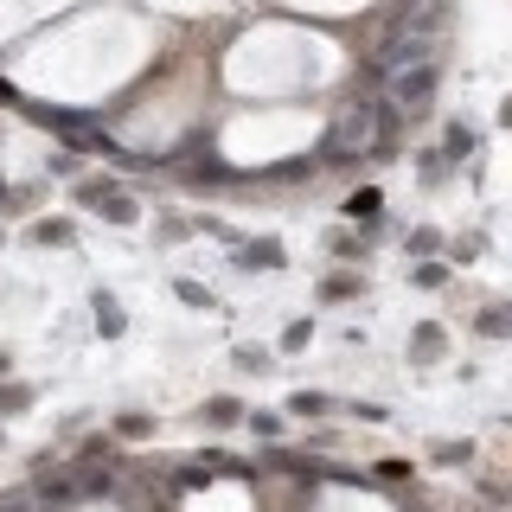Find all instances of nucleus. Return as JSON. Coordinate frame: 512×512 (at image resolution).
<instances>
[{
  "label": "nucleus",
  "mask_w": 512,
  "mask_h": 512,
  "mask_svg": "<svg viewBox=\"0 0 512 512\" xmlns=\"http://www.w3.org/2000/svg\"><path fill=\"white\" fill-rule=\"evenodd\" d=\"M0 372H7V352H0Z\"/></svg>",
  "instance_id": "15"
},
{
  "label": "nucleus",
  "mask_w": 512,
  "mask_h": 512,
  "mask_svg": "<svg viewBox=\"0 0 512 512\" xmlns=\"http://www.w3.org/2000/svg\"><path fill=\"white\" fill-rule=\"evenodd\" d=\"M352 288H359V282H346V276H333L327 288H320V295H327V301H346V295H352Z\"/></svg>",
  "instance_id": "14"
},
{
  "label": "nucleus",
  "mask_w": 512,
  "mask_h": 512,
  "mask_svg": "<svg viewBox=\"0 0 512 512\" xmlns=\"http://www.w3.org/2000/svg\"><path fill=\"white\" fill-rule=\"evenodd\" d=\"M26 404H32L26 384H7V391H0V410H26Z\"/></svg>",
  "instance_id": "11"
},
{
  "label": "nucleus",
  "mask_w": 512,
  "mask_h": 512,
  "mask_svg": "<svg viewBox=\"0 0 512 512\" xmlns=\"http://www.w3.org/2000/svg\"><path fill=\"white\" fill-rule=\"evenodd\" d=\"M205 416H212V423H237V404H231V397H212Z\"/></svg>",
  "instance_id": "12"
},
{
  "label": "nucleus",
  "mask_w": 512,
  "mask_h": 512,
  "mask_svg": "<svg viewBox=\"0 0 512 512\" xmlns=\"http://www.w3.org/2000/svg\"><path fill=\"white\" fill-rule=\"evenodd\" d=\"M436 77H442V64H436V58L391 71V103H404V109H429V96H436Z\"/></svg>",
  "instance_id": "1"
},
{
  "label": "nucleus",
  "mask_w": 512,
  "mask_h": 512,
  "mask_svg": "<svg viewBox=\"0 0 512 512\" xmlns=\"http://www.w3.org/2000/svg\"><path fill=\"white\" fill-rule=\"evenodd\" d=\"M308 340H314V327H308V320H295V327L282 333V352H301V346H308Z\"/></svg>",
  "instance_id": "10"
},
{
  "label": "nucleus",
  "mask_w": 512,
  "mask_h": 512,
  "mask_svg": "<svg viewBox=\"0 0 512 512\" xmlns=\"http://www.w3.org/2000/svg\"><path fill=\"white\" fill-rule=\"evenodd\" d=\"M333 141H340V148H352V141H359V148H365V141H372V109H352Z\"/></svg>",
  "instance_id": "4"
},
{
  "label": "nucleus",
  "mask_w": 512,
  "mask_h": 512,
  "mask_svg": "<svg viewBox=\"0 0 512 512\" xmlns=\"http://www.w3.org/2000/svg\"><path fill=\"white\" fill-rule=\"evenodd\" d=\"M288 410H301V416H320V410H327V397H320V391H295V397H288Z\"/></svg>",
  "instance_id": "8"
},
{
  "label": "nucleus",
  "mask_w": 512,
  "mask_h": 512,
  "mask_svg": "<svg viewBox=\"0 0 512 512\" xmlns=\"http://www.w3.org/2000/svg\"><path fill=\"white\" fill-rule=\"evenodd\" d=\"M180 301H192V308H212V295H205L199 282H180Z\"/></svg>",
  "instance_id": "13"
},
{
  "label": "nucleus",
  "mask_w": 512,
  "mask_h": 512,
  "mask_svg": "<svg viewBox=\"0 0 512 512\" xmlns=\"http://www.w3.org/2000/svg\"><path fill=\"white\" fill-rule=\"evenodd\" d=\"M461 154H474V128H448V160H461Z\"/></svg>",
  "instance_id": "9"
},
{
  "label": "nucleus",
  "mask_w": 512,
  "mask_h": 512,
  "mask_svg": "<svg viewBox=\"0 0 512 512\" xmlns=\"http://www.w3.org/2000/svg\"><path fill=\"white\" fill-rule=\"evenodd\" d=\"M423 58H436V45H429V32H397L391 45H384V71H404V64H423Z\"/></svg>",
  "instance_id": "2"
},
{
  "label": "nucleus",
  "mask_w": 512,
  "mask_h": 512,
  "mask_svg": "<svg viewBox=\"0 0 512 512\" xmlns=\"http://www.w3.org/2000/svg\"><path fill=\"white\" fill-rule=\"evenodd\" d=\"M378 205H384V199L365 186V192H352V199H346V212H352V218H378Z\"/></svg>",
  "instance_id": "6"
},
{
  "label": "nucleus",
  "mask_w": 512,
  "mask_h": 512,
  "mask_svg": "<svg viewBox=\"0 0 512 512\" xmlns=\"http://www.w3.org/2000/svg\"><path fill=\"white\" fill-rule=\"evenodd\" d=\"M96 327H103V333H122V314H116V301H109V295H96Z\"/></svg>",
  "instance_id": "7"
},
{
  "label": "nucleus",
  "mask_w": 512,
  "mask_h": 512,
  "mask_svg": "<svg viewBox=\"0 0 512 512\" xmlns=\"http://www.w3.org/2000/svg\"><path fill=\"white\" fill-rule=\"evenodd\" d=\"M90 212H103L109 224H135V205H128V199H122V192H103V199H96V205H90Z\"/></svg>",
  "instance_id": "5"
},
{
  "label": "nucleus",
  "mask_w": 512,
  "mask_h": 512,
  "mask_svg": "<svg viewBox=\"0 0 512 512\" xmlns=\"http://www.w3.org/2000/svg\"><path fill=\"white\" fill-rule=\"evenodd\" d=\"M244 269H282V244L276 237H263V244H244V256H237Z\"/></svg>",
  "instance_id": "3"
}]
</instances>
